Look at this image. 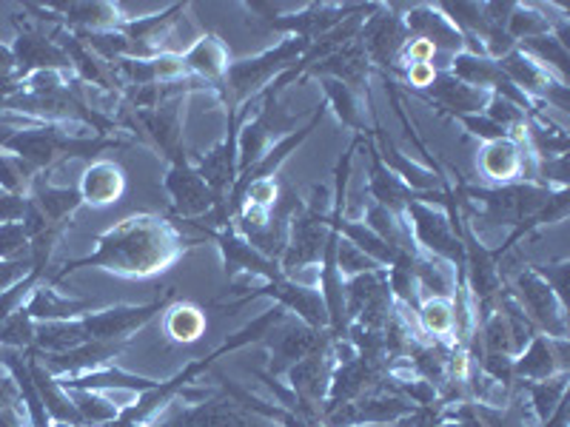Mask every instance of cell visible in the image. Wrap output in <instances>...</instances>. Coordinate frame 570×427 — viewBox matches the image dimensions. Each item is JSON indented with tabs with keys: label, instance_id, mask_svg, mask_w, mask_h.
<instances>
[{
	"label": "cell",
	"instance_id": "60d3db41",
	"mask_svg": "<svg viewBox=\"0 0 570 427\" xmlns=\"http://www.w3.org/2000/svg\"><path fill=\"white\" fill-rule=\"evenodd\" d=\"M151 69H155V78H177L186 71V60L177 58V54H160V58L151 60Z\"/></svg>",
	"mask_w": 570,
	"mask_h": 427
},
{
	"label": "cell",
	"instance_id": "603a6c76",
	"mask_svg": "<svg viewBox=\"0 0 570 427\" xmlns=\"http://www.w3.org/2000/svg\"><path fill=\"white\" fill-rule=\"evenodd\" d=\"M183 60H186V69L200 71L206 78H220L223 71H226V49H223L217 38L197 40Z\"/></svg>",
	"mask_w": 570,
	"mask_h": 427
},
{
	"label": "cell",
	"instance_id": "44dd1931",
	"mask_svg": "<svg viewBox=\"0 0 570 427\" xmlns=\"http://www.w3.org/2000/svg\"><path fill=\"white\" fill-rule=\"evenodd\" d=\"M371 155H374V171H371V195L380 200V206L396 208V206H402L405 200H414V197L409 195V188L396 180L394 171L385 169L383 157L376 155L374 149H371Z\"/></svg>",
	"mask_w": 570,
	"mask_h": 427
},
{
	"label": "cell",
	"instance_id": "ee69618b",
	"mask_svg": "<svg viewBox=\"0 0 570 427\" xmlns=\"http://www.w3.org/2000/svg\"><path fill=\"white\" fill-rule=\"evenodd\" d=\"M12 401H14L12 379H0V410L12 408Z\"/></svg>",
	"mask_w": 570,
	"mask_h": 427
},
{
	"label": "cell",
	"instance_id": "cb8c5ba5",
	"mask_svg": "<svg viewBox=\"0 0 570 427\" xmlns=\"http://www.w3.org/2000/svg\"><path fill=\"white\" fill-rule=\"evenodd\" d=\"M522 52L533 54V60H537L539 66L551 63L553 69L559 71V80H562V83H568V75H570L568 49H564V46L559 43L553 34H542V38L525 40V49H522Z\"/></svg>",
	"mask_w": 570,
	"mask_h": 427
},
{
	"label": "cell",
	"instance_id": "7a4b0ae2",
	"mask_svg": "<svg viewBox=\"0 0 570 427\" xmlns=\"http://www.w3.org/2000/svg\"><path fill=\"white\" fill-rule=\"evenodd\" d=\"M120 142L106 140V137H98V140H75V137H63L58 131H14L9 137H0V149H9L20 157L23 162H29L32 169H40V166H52L60 157H95L106 149H117Z\"/></svg>",
	"mask_w": 570,
	"mask_h": 427
},
{
	"label": "cell",
	"instance_id": "d590c367",
	"mask_svg": "<svg viewBox=\"0 0 570 427\" xmlns=\"http://www.w3.org/2000/svg\"><path fill=\"white\" fill-rule=\"evenodd\" d=\"M488 120H493L497 126H502V129H513V126H522L525 123V111L517 109L513 103H508L505 98H493L491 103H488Z\"/></svg>",
	"mask_w": 570,
	"mask_h": 427
},
{
	"label": "cell",
	"instance_id": "6da1fadb",
	"mask_svg": "<svg viewBox=\"0 0 570 427\" xmlns=\"http://www.w3.org/2000/svg\"><path fill=\"white\" fill-rule=\"evenodd\" d=\"M171 257H175V237L169 234V228L149 217H135V220H126L124 226L111 228L100 240L98 254L78 259V262H66V268L55 274V282L75 268L86 266H106L109 271L124 274H151L160 271Z\"/></svg>",
	"mask_w": 570,
	"mask_h": 427
},
{
	"label": "cell",
	"instance_id": "e575fe53",
	"mask_svg": "<svg viewBox=\"0 0 570 427\" xmlns=\"http://www.w3.org/2000/svg\"><path fill=\"white\" fill-rule=\"evenodd\" d=\"M340 246V268H343L345 274H371L374 271V259L371 257H365L363 251H360V248L354 246V242H348V240H343V242H337Z\"/></svg>",
	"mask_w": 570,
	"mask_h": 427
},
{
	"label": "cell",
	"instance_id": "d4e9b609",
	"mask_svg": "<svg viewBox=\"0 0 570 427\" xmlns=\"http://www.w3.org/2000/svg\"><path fill=\"white\" fill-rule=\"evenodd\" d=\"M0 345H7V348H32L35 345V325L29 311L18 308L9 319L0 322Z\"/></svg>",
	"mask_w": 570,
	"mask_h": 427
},
{
	"label": "cell",
	"instance_id": "3957f363",
	"mask_svg": "<svg viewBox=\"0 0 570 427\" xmlns=\"http://www.w3.org/2000/svg\"><path fill=\"white\" fill-rule=\"evenodd\" d=\"M312 40L297 38V40H285L277 52H268L257 60H246V63H237L228 69V80H232V91L237 98H248L252 91H257L259 86L266 83L272 75H277L279 69L297 60V54L308 52Z\"/></svg>",
	"mask_w": 570,
	"mask_h": 427
},
{
	"label": "cell",
	"instance_id": "ba28073f",
	"mask_svg": "<svg viewBox=\"0 0 570 427\" xmlns=\"http://www.w3.org/2000/svg\"><path fill=\"white\" fill-rule=\"evenodd\" d=\"M405 29L414 32L416 38L434 43L436 52H460L462 46H465V34L456 27H451V20L434 12V7L414 9L409 20H405Z\"/></svg>",
	"mask_w": 570,
	"mask_h": 427
},
{
	"label": "cell",
	"instance_id": "5bb4252c",
	"mask_svg": "<svg viewBox=\"0 0 570 427\" xmlns=\"http://www.w3.org/2000/svg\"><path fill=\"white\" fill-rule=\"evenodd\" d=\"M434 98L440 100L445 109L454 111H482L491 103V95L485 89H473V86H465L462 80H456L454 75H440L434 80Z\"/></svg>",
	"mask_w": 570,
	"mask_h": 427
},
{
	"label": "cell",
	"instance_id": "d6a6232c",
	"mask_svg": "<svg viewBox=\"0 0 570 427\" xmlns=\"http://www.w3.org/2000/svg\"><path fill=\"white\" fill-rule=\"evenodd\" d=\"M29 254V237L23 222H3L0 226V257L23 259Z\"/></svg>",
	"mask_w": 570,
	"mask_h": 427
},
{
	"label": "cell",
	"instance_id": "b9f144b4",
	"mask_svg": "<svg viewBox=\"0 0 570 427\" xmlns=\"http://www.w3.org/2000/svg\"><path fill=\"white\" fill-rule=\"evenodd\" d=\"M436 80V66L434 63H411L409 69V83L416 89H428Z\"/></svg>",
	"mask_w": 570,
	"mask_h": 427
},
{
	"label": "cell",
	"instance_id": "484cf974",
	"mask_svg": "<svg viewBox=\"0 0 570 427\" xmlns=\"http://www.w3.org/2000/svg\"><path fill=\"white\" fill-rule=\"evenodd\" d=\"M508 34H511L513 40L519 38H542V34L551 32V23H548V18H542V14L531 12V9H522V7H513L511 18H508Z\"/></svg>",
	"mask_w": 570,
	"mask_h": 427
},
{
	"label": "cell",
	"instance_id": "1f68e13d",
	"mask_svg": "<svg viewBox=\"0 0 570 427\" xmlns=\"http://www.w3.org/2000/svg\"><path fill=\"white\" fill-rule=\"evenodd\" d=\"M325 89H328L331 100H334V106H337L340 117H343V123H348V126H354V129L365 131L363 120H360V111H356L354 98H351L348 86L331 78V80H325Z\"/></svg>",
	"mask_w": 570,
	"mask_h": 427
},
{
	"label": "cell",
	"instance_id": "52a82bcc",
	"mask_svg": "<svg viewBox=\"0 0 570 427\" xmlns=\"http://www.w3.org/2000/svg\"><path fill=\"white\" fill-rule=\"evenodd\" d=\"M14 60H18V71H14V78H29L35 75V69L46 71V69H60V66H69V54L55 46L52 40L43 38V34L35 32H23L14 43Z\"/></svg>",
	"mask_w": 570,
	"mask_h": 427
},
{
	"label": "cell",
	"instance_id": "ac0fdd59",
	"mask_svg": "<svg viewBox=\"0 0 570 427\" xmlns=\"http://www.w3.org/2000/svg\"><path fill=\"white\" fill-rule=\"evenodd\" d=\"M482 171L493 180H513L522 171V157L513 140H493L482 151Z\"/></svg>",
	"mask_w": 570,
	"mask_h": 427
},
{
	"label": "cell",
	"instance_id": "4dcf8cb0",
	"mask_svg": "<svg viewBox=\"0 0 570 427\" xmlns=\"http://www.w3.org/2000/svg\"><path fill=\"white\" fill-rule=\"evenodd\" d=\"M383 151H385V155H383L385 160H389L391 166H394V169H396V177H402V180L409 182V186L422 188V191H425V188H434L436 186V177L434 175H428V171L414 169V166H411V162L405 160V157L396 155L394 146L383 142Z\"/></svg>",
	"mask_w": 570,
	"mask_h": 427
},
{
	"label": "cell",
	"instance_id": "7402d4cb",
	"mask_svg": "<svg viewBox=\"0 0 570 427\" xmlns=\"http://www.w3.org/2000/svg\"><path fill=\"white\" fill-rule=\"evenodd\" d=\"M559 356L553 354V345L544 342L542 337L533 339L531 350H528L517 365H513V374L528 376V379H548V376L557 374L559 368Z\"/></svg>",
	"mask_w": 570,
	"mask_h": 427
},
{
	"label": "cell",
	"instance_id": "8fae6325",
	"mask_svg": "<svg viewBox=\"0 0 570 427\" xmlns=\"http://www.w3.org/2000/svg\"><path fill=\"white\" fill-rule=\"evenodd\" d=\"M166 186H169V191L175 195L177 211L188 214V217H191V214H203L212 208L214 195L208 191L206 182L200 180V175L188 169L186 162H177L175 169H171L169 180H166Z\"/></svg>",
	"mask_w": 570,
	"mask_h": 427
},
{
	"label": "cell",
	"instance_id": "8d00e7d4",
	"mask_svg": "<svg viewBox=\"0 0 570 427\" xmlns=\"http://www.w3.org/2000/svg\"><path fill=\"white\" fill-rule=\"evenodd\" d=\"M462 123L468 126V129L473 131L476 137H482V140L493 142V140H505L508 131L502 129V126H497L493 120H488V117H482V120H476V117H462Z\"/></svg>",
	"mask_w": 570,
	"mask_h": 427
},
{
	"label": "cell",
	"instance_id": "ab89813d",
	"mask_svg": "<svg viewBox=\"0 0 570 427\" xmlns=\"http://www.w3.org/2000/svg\"><path fill=\"white\" fill-rule=\"evenodd\" d=\"M246 191H248V200H252V206L266 208V206H272V202H277V186H274L272 180H254Z\"/></svg>",
	"mask_w": 570,
	"mask_h": 427
},
{
	"label": "cell",
	"instance_id": "4fadbf2b",
	"mask_svg": "<svg viewBox=\"0 0 570 427\" xmlns=\"http://www.w3.org/2000/svg\"><path fill=\"white\" fill-rule=\"evenodd\" d=\"M120 345L111 342H83L78 348L63 350V354H46V370H60V374H78L86 368H98L100 363L111 359Z\"/></svg>",
	"mask_w": 570,
	"mask_h": 427
},
{
	"label": "cell",
	"instance_id": "ffe728a7",
	"mask_svg": "<svg viewBox=\"0 0 570 427\" xmlns=\"http://www.w3.org/2000/svg\"><path fill=\"white\" fill-rule=\"evenodd\" d=\"M32 202L43 211L46 220L55 222V226H63L66 217H69V214L83 202V197H80V191H71V188L38 186Z\"/></svg>",
	"mask_w": 570,
	"mask_h": 427
},
{
	"label": "cell",
	"instance_id": "8992f818",
	"mask_svg": "<svg viewBox=\"0 0 570 427\" xmlns=\"http://www.w3.org/2000/svg\"><path fill=\"white\" fill-rule=\"evenodd\" d=\"M405 34H409V29H405V23L394 12L374 14L363 32L365 54L374 58L380 66L394 63V58L402 52V46H405Z\"/></svg>",
	"mask_w": 570,
	"mask_h": 427
},
{
	"label": "cell",
	"instance_id": "f35d334b",
	"mask_svg": "<svg viewBox=\"0 0 570 427\" xmlns=\"http://www.w3.org/2000/svg\"><path fill=\"white\" fill-rule=\"evenodd\" d=\"M436 54L440 52L434 49V43H428V40H422V38H416V40H411V43L402 46V58L411 60V63H434Z\"/></svg>",
	"mask_w": 570,
	"mask_h": 427
},
{
	"label": "cell",
	"instance_id": "e0dca14e",
	"mask_svg": "<svg viewBox=\"0 0 570 427\" xmlns=\"http://www.w3.org/2000/svg\"><path fill=\"white\" fill-rule=\"evenodd\" d=\"M234 160H237V151H234V135H228V142L223 146V149L212 151V155H206V160H203L197 175H200V180L206 182L208 191H212L214 197L220 195L223 188H228V182H234V177H237Z\"/></svg>",
	"mask_w": 570,
	"mask_h": 427
},
{
	"label": "cell",
	"instance_id": "9a60e30c",
	"mask_svg": "<svg viewBox=\"0 0 570 427\" xmlns=\"http://www.w3.org/2000/svg\"><path fill=\"white\" fill-rule=\"evenodd\" d=\"M314 71H328L334 80L345 86H363L365 75H368V54H365L363 43H348L343 46L337 54H328Z\"/></svg>",
	"mask_w": 570,
	"mask_h": 427
},
{
	"label": "cell",
	"instance_id": "4316f807",
	"mask_svg": "<svg viewBox=\"0 0 570 427\" xmlns=\"http://www.w3.org/2000/svg\"><path fill=\"white\" fill-rule=\"evenodd\" d=\"M203 328H206V319L191 305H180V308L169 314V334L180 339V342H195L203 334Z\"/></svg>",
	"mask_w": 570,
	"mask_h": 427
},
{
	"label": "cell",
	"instance_id": "83f0119b",
	"mask_svg": "<svg viewBox=\"0 0 570 427\" xmlns=\"http://www.w3.org/2000/svg\"><path fill=\"white\" fill-rule=\"evenodd\" d=\"M71 20V23H80V27H109L117 20V9L109 7V3H75V7H60Z\"/></svg>",
	"mask_w": 570,
	"mask_h": 427
},
{
	"label": "cell",
	"instance_id": "f1b7e54d",
	"mask_svg": "<svg viewBox=\"0 0 570 427\" xmlns=\"http://www.w3.org/2000/svg\"><path fill=\"white\" fill-rule=\"evenodd\" d=\"M71 405H75V410L80 414L83 425L86 421H91V425H104V421H115V416H117L115 405H109V401L100 399V396L89 394V390H80V394H75Z\"/></svg>",
	"mask_w": 570,
	"mask_h": 427
},
{
	"label": "cell",
	"instance_id": "836d02e7",
	"mask_svg": "<svg viewBox=\"0 0 570 427\" xmlns=\"http://www.w3.org/2000/svg\"><path fill=\"white\" fill-rule=\"evenodd\" d=\"M531 394H533V408H537V414L542 416V419H548V416L553 414V408L564 399V376L551 379V383L533 385Z\"/></svg>",
	"mask_w": 570,
	"mask_h": 427
},
{
	"label": "cell",
	"instance_id": "30bf717a",
	"mask_svg": "<svg viewBox=\"0 0 570 427\" xmlns=\"http://www.w3.org/2000/svg\"><path fill=\"white\" fill-rule=\"evenodd\" d=\"M325 242H328V237H325L323 217L308 214V217L294 220L292 246H288V254H285V268L308 266V262H314V259L323 254Z\"/></svg>",
	"mask_w": 570,
	"mask_h": 427
},
{
	"label": "cell",
	"instance_id": "f6af8a7d",
	"mask_svg": "<svg viewBox=\"0 0 570 427\" xmlns=\"http://www.w3.org/2000/svg\"><path fill=\"white\" fill-rule=\"evenodd\" d=\"M14 89H18V86H14V78H7V75H0V103H7L9 95H12Z\"/></svg>",
	"mask_w": 570,
	"mask_h": 427
},
{
	"label": "cell",
	"instance_id": "7bdbcfd3",
	"mask_svg": "<svg viewBox=\"0 0 570 427\" xmlns=\"http://www.w3.org/2000/svg\"><path fill=\"white\" fill-rule=\"evenodd\" d=\"M14 71H18V60H14L12 49L7 46H0V75H7V78H14ZM18 80V78H14Z\"/></svg>",
	"mask_w": 570,
	"mask_h": 427
},
{
	"label": "cell",
	"instance_id": "74e56055",
	"mask_svg": "<svg viewBox=\"0 0 570 427\" xmlns=\"http://www.w3.org/2000/svg\"><path fill=\"white\" fill-rule=\"evenodd\" d=\"M23 211H27V200H23V197L0 191V226H3V222L23 220Z\"/></svg>",
	"mask_w": 570,
	"mask_h": 427
},
{
	"label": "cell",
	"instance_id": "d6986e66",
	"mask_svg": "<svg viewBox=\"0 0 570 427\" xmlns=\"http://www.w3.org/2000/svg\"><path fill=\"white\" fill-rule=\"evenodd\" d=\"M451 63H454L451 66V69H454V78L462 80L465 86H473V89H488V86H493V89H497L499 80L505 78L493 60L480 58V54H471V52L456 54Z\"/></svg>",
	"mask_w": 570,
	"mask_h": 427
},
{
	"label": "cell",
	"instance_id": "7c38bea8",
	"mask_svg": "<svg viewBox=\"0 0 570 427\" xmlns=\"http://www.w3.org/2000/svg\"><path fill=\"white\" fill-rule=\"evenodd\" d=\"M497 66L525 95H544V91L551 89V71H544V66H539L531 54L511 49L505 58H499Z\"/></svg>",
	"mask_w": 570,
	"mask_h": 427
},
{
	"label": "cell",
	"instance_id": "277c9868",
	"mask_svg": "<svg viewBox=\"0 0 570 427\" xmlns=\"http://www.w3.org/2000/svg\"><path fill=\"white\" fill-rule=\"evenodd\" d=\"M519 297H522V305L528 308V314H533V319L544 330H551L557 339H564L562 305H559L551 282H544L539 274H522L519 277Z\"/></svg>",
	"mask_w": 570,
	"mask_h": 427
},
{
	"label": "cell",
	"instance_id": "9c48e42d",
	"mask_svg": "<svg viewBox=\"0 0 570 427\" xmlns=\"http://www.w3.org/2000/svg\"><path fill=\"white\" fill-rule=\"evenodd\" d=\"M409 211L414 214V228L422 246L442 254V257L454 259V262H462V246L454 240V234H451L448 220L442 217V214L431 211V208L420 206V202L414 200L409 202Z\"/></svg>",
	"mask_w": 570,
	"mask_h": 427
},
{
	"label": "cell",
	"instance_id": "2e32d148",
	"mask_svg": "<svg viewBox=\"0 0 570 427\" xmlns=\"http://www.w3.org/2000/svg\"><path fill=\"white\" fill-rule=\"evenodd\" d=\"M124 171L117 169L115 162H95L89 171H86L83 177V191H80V197L89 202H98V206H104V202H115L117 197L124 195Z\"/></svg>",
	"mask_w": 570,
	"mask_h": 427
},
{
	"label": "cell",
	"instance_id": "f546056e",
	"mask_svg": "<svg viewBox=\"0 0 570 427\" xmlns=\"http://www.w3.org/2000/svg\"><path fill=\"white\" fill-rule=\"evenodd\" d=\"M422 325H425L428 334H436V337H448L454 330V314H451V305L445 299H428L422 305Z\"/></svg>",
	"mask_w": 570,
	"mask_h": 427
},
{
	"label": "cell",
	"instance_id": "5b68a950",
	"mask_svg": "<svg viewBox=\"0 0 570 427\" xmlns=\"http://www.w3.org/2000/svg\"><path fill=\"white\" fill-rule=\"evenodd\" d=\"M163 308V299L155 305H146V308H117V311H104V314H89L83 322L86 337L89 342H111L117 337H126L135 328H140L146 319L151 317L155 311Z\"/></svg>",
	"mask_w": 570,
	"mask_h": 427
}]
</instances>
